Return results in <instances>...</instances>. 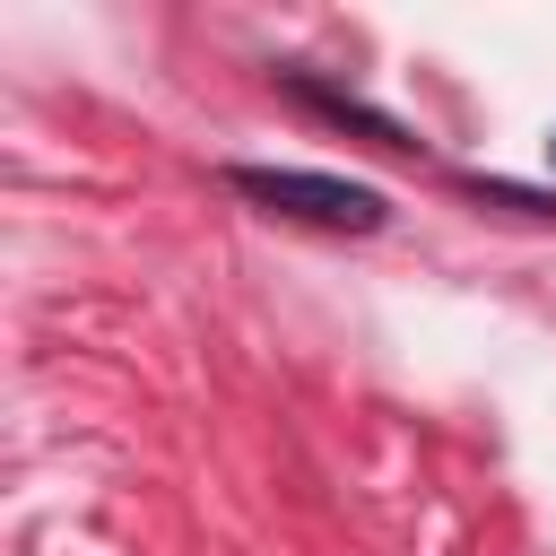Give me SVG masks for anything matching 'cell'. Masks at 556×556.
<instances>
[{
	"label": "cell",
	"instance_id": "1",
	"mask_svg": "<svg viewBox=\"0 0 556 556\" xmlns=\"http://www.w3.org/2000/svg\"><path fill=\"white\" fill-rule=\"evenodd\" d=\"M226 182H235L243 200H261L269 217H313V226H348V235H374V226H382V191H374V182L295 174V165H235Z\"/></svg>",
	"mask_w": 556,
	"mask_h": 556
},
{
	"label": "cell",
	"instance_id": "2",
	"mask_svg": "<svg viewBox=\"0 0 556 556\" xmlns=\"http://www.w3.org/2000/svg\"><path fill=\"white\" fill-rule=\"evenodd\" d=\"M547 156H556V139H547Z\"/></svg>",
	"mask_w": 556,
	"mask_h": 556
}]
</instances>
